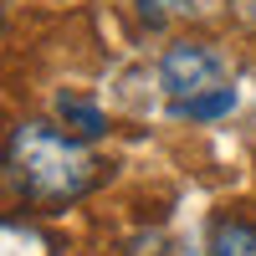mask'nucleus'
Masks as SVG:
<instances>
[{"instance_id": "obj_4", "label": "nucleus", "mask_w": 256, "mask_h": 256, "mask_svg": "<svg viewBox=\"0 0 256 256\" xmlns=\"http://www.w3.org/2000/svg\"><path fill=\"white\" fill-rule=\"evenodd\" d=\"M56 118H62V128H67L72 138H98L102 128H108V118H102L92 102H82V98H56Z\"/></svg>"}, {"instance_id": "obj_2", "label": "nucleus", "mask_w": 256, "mask_h": 256, "mask_svg": "<svg viewBox=\"0 0 256 256\" xmlns=\"http://www.w3.org/2000/svg\"><path fill=\"white\" fill-rule=\"evenodd\" d=\"M159 88L174 98V113L180 118H195L210 123L236 108V88H230V62L205 46V41H180L169 46L159 62Z\"/></svg>"}, {"instance_id": "obj_6", "label": "nucleus", "mask_w": 256, "mask_h": 256, "mask_svg": "<svg viewBox=\"0 0 256 256\" xmlns=\"http://www.w3.org/2000/svg\"><path fill=\"white\" fill-rule=\"evenodd\" d=\"M230 16H236L246 31H256V0H230Z\"/></svg>"}, {"instance_id": "obj_3", "label": "nucleus", "mask_w": 256, "mask_h": 256, "mask_svg": "<svg viewBox=\"0 0 256 256\" xmlns=\"http://www.w3.org/2000/svg\"><path fill=\"white\" fill-rule=\"evenodd\" d=\"M210 256H256V226L251 220H216L210 226Z\"/></svg>"}, {"instance_id": "obj_1", "label": "nucleus", "mask_w": 256, "mask_h": 256, "mask_svg": "<svg viewBox=\"0 0 256 256\" xmlns=\"http://www.w3.org/2000/svg\"><path fill=\"white\" fill-rule=\"evenodd\" d=\"M10 180L31 205H72L102 180V159L56 123H20L10 134Z\"/></svg>"}, {"instance_id": "obj_5", "label": "nucleus", "mask_w": 256, "mask_h": 256, "mask_svg": "<svg viewBox=\"0 0 256 256\" xmlns=\"http://www.w3.org/2000/svg\"><path fill=\"white\" fill-rule=\"evenodd\" d=\"M154 6V16H205L216 0H144V10Z\"/></svg>"}]
</instances>
